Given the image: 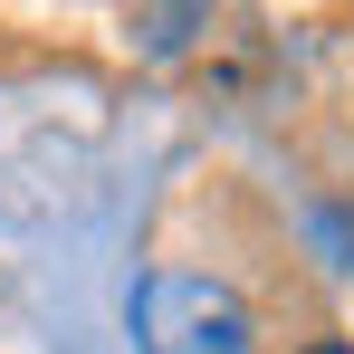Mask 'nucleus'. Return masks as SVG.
Masks as SVG:
<instances>
[{
    "label": "nucleus",
    "mask_w": 354,
    "mask_h": 354,
    "mask_svg": "<svg viewBox=\"0 0 354 354\" xmlns=\"http://www.w3.org/2000/svg\"><path fill=\"white\" fill-rule=\"evenodd\" d=\"M297 354H354V345H335V335H316V345H297Z\"/></svg>",
    "instance_id": "nucleus-2"
},
{
    "label": "nucleus",
    "mask_w": 354,
    "mask_h": 354,
    "mask_svg": "<svg viewBox=\"0 0 354 354\" xmlns=\"http://www.w3.org/2000/svg\"><path fill=\"white\" fill-rule=\"evenodd\" d=\"M134 354H259V316L211 268H144L134 278Z\"/></svg>",
    "instance_id": "nucleus-1"
}]
</instances>
